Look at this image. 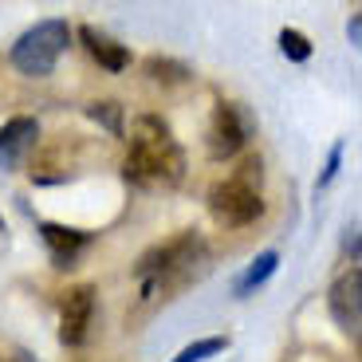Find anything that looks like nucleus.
<instances>
[{
	"instance_id": "nucleus-4",
	"label": "nucleus",
	"mask_w": 362,
	"mask_h": 362,
	"mask_svg": "<svg viewBox=\"0 0 362 362\" xmlns=\"http://www.w3.org/2000/svg\"><path fill=\"white\" fill-rule=\"evenodd\" d=\"M71 47V24L67 20H40L36 28H28L24 36L12 44L8 59L20 75L28 79H44L55 71L59 55Z\"/></svg>"
},
{
	"instance_id": "nucleus-8",
	"label": "nucleus",
	"mask_w": 362,
	"mask_h": 362,
	"mask_svg": "<svg viewBox=\"0 0 362 362\" xmlns=\"http://www.w3.org/2000/svg\"><path fill=\"white\" fill-rule=\"evenodd\" d=\"M40 240L47 245L55 268H71L79 260V252L90 245V233L83 228H67V225H55V221H40Z\"/></svg>"
},
{
	"instance_id": "nucleus-14",
	"label": "nucleus",
	"mask_w": 362,
	"mask_h": 362,
	"mask_svg": "<svg viewBox=\"0 0 362 362\" xmlns=\"http://www.w3.org/2000/svg\"><path fill=\"white\" fill-rule=\"evenodd\" d=\"M146 75L150 79H158V83H185L189 79V67L185 64H173V59H146Z\"/></svg>"
},
{
	"instance_id": "nucleus-17",
	"label": "nucleus",
	"mask_w": 362,
	"mask_h": 362,
	"mask_svg": "<svg viewBox=\"0 0 362 362\" xmlns=\"http://www.w3.org/2000/svg\"><path fill=\"white\" fill-rule=\"evenodd\" d=\"M343 248L351 252V260H358V225H351V228H346V236H343Z\"/></svg>"
},
{
	"instance_id": "nucleus-19",
	"label": "nucleus",
	"mask_w": 362,
	"mask_h": 362,
	"mask_svg": "<svg viewBox=\"0 0 362 362\" xmlns=\"http://www.w3.org/2000/svg\"><path fill=\"white\" fill-rule=\"evenodd\" d=\"M0 228H4V217H0Z\"/></svg>"
},
{
	"instance_id": "nucleus-16",
	"label": "nucleus",
	"mask_w": 362,
	"mask_h": 362,
	"mask_svg": "<svg viewBox=\"0 0 362 362\" xmlns=\"http://www.w3.org/2000/svg\"><path fill=\"white\" fill-rule=\"evenodd\" d=\"M339 162H343V142H335V146H331V158H327L323 173H319V189H327V185L335 181V173H339Z\"/></svg>"
},
{
	"instance_id": "nucleus-18",
	"label": "nucleus",
	"mask_w": 362,
	"mask_h": 362,
	"mask_svg": "<svg viewBox=\"0 0 362 362\" xmlns=\"http://www.w3.org/2000/svg\"><path fill=\"white\" fill-rule=\"evenodd\" d=\"M346 36H351V44H358V36H362V16H351V24H346Z\"/></svg>"
},
{
	"instance_id": "nucleus-1",
	"label": "nucleus",
	"mask_w": 362,
	"mask_h": 362,
	"mask_svg": "<svg viewBox=\"0 0 362 362\" xmlns=\"http://www.w3.org/2000/svg\"><path fill=\"white\" fill-rule=\"evenodd\" d=\"M122 177L138 189H173L185 177V150L177 146L173 130L158 115H142L130 127V150L122 162Z\"/></svg>"
},
{
	"instance_id": "nucleus-2",
	"label": "nucleus",
	"mask_w": 362,
	"mask_h": 362,
	"mask_svg": "<svg viewBox=\"0 0 362 362\" xmlns=\"http://www.w3.org/2000/svg\"><path fill=\"white\" fill-rule=\"evenodd\" d=\"M197 264H205V240L197 233H181V236H170L165 245H154L134 264V280L142 299H158L165 291L181 288Z\"/></svg>"
},
{
	"instance_id": "nucleus-9",
	"label": "nucleus",
	"mask_w": 362,
	"mask_h": 362,
	"mask_svg": "<svg viewBox=\"0 0 362 362\" xmlns=\"http://www.w3.org/2000/svg\"><path fill=\"white\" fill-rule=\"evenodd\" d=\"M36 138H40V122H36V118H28V115L8 118V122L0 127V165H4V170L16 165L20 158L36 146Z\"/></svg>"
},
{
	"instance_id": "nucleus-13",
	"label": "nucleus",
	"mask_w": 362,
	"mask_h": 362,
	"mask_svg": "<svg viewBox=\"0 0 362 362\" xmlns=\"http://www.w3.org/2000/svg\"><path fill=\"white\" fill-rule=\"evenodd\" d=\"M225 346H228L225 335H209V339H197V343H189L173 362H205V358H213V354H221Z\"/></svg>"
},
{
	"instance_id": "nucleus-11",
	"label": "nucleus",
	"mask_w": 362,
	"mask_h": 362,
	"mask_svg": "<svg viewBox=\"0 0 362 362\" xmlns=\"http://www.w3.org/2000/svg\"><path fill=\"white\" fill-rule=\"evenodd\" d=\"M276 268H280V252H276V248H268V252H260V256H256V260L245 268V276H240V280L233 284L236 299H248L256 288H264V284L272 280V272H276Z\"/></svg>"
},
{
	"instance_id": "nucleus-15",
	"label": "nucleus",
	"mask_w": 362,
	"mask_h": 362,
	"mask_svg": "<svg viewBox=\"0 0 362 362\" xmlns=\"http://www.w3.org/2000/svg\"><path fill=\"white\" fill-rule=\"evenodd\" d=\"M87 115L95 118V122H103L110 134H122V107H118V103H90Z\"/></svg>"
},
{
	"instance_id": "nucleus-7",
	"label": "nucleus",
	"mask_w": 362,
	"mask_h": 362,
	"mask_svg": "<svg viewBox=\"0 0 362 362\" xmlns=\"http://www.w3.org/2000/svg\"><path fill=\"white\" fill-rule=\"evenodd\" d=\"M327 308L331 319L343 327L351 339H358V323H362V272L346 268L335 284H331V296H327Z\"/></svg>"
},
{
	"instance_id": "nucleus-5",
	"label": "nucleus",
	"mask_w": 362,
	"mask_h": 362,
	"mask_svg": "<svg viewBox=\"0 0 362 362\" xmlns=\"http://www.w3.org/2000/svg\"><path fill=\"white\" fill-rule=\"evenodd\" d=\"M256 122L240 103H217L213 107V118H209V154L225 162V158H236L248 146Z\"/></svg>"
},
{
	"instance_id": "nucleus-3",
	"label": "nucleus",
	"mask_w": 362,
	"mask_h": 362,
	"mask_svg": "<svg viewBox=\"0 0 362 362\" xmlns=\"http://www.w3.org/2000/svg\"><path fill=\"white\" fill-rule=\"evenodd\" d=\"M209 213L225 228H245L260 221L264 197H260V162H245V170L228 181H217L209 189Z\"/></svg>"
},
{
	"instance_id": "nucleus-10",
	"label": "nucleus",
	"mask_w": 362,
	"mask_h": 362,
	"mask_svg": "<svg viewBox=\"0 0 362 362\" xmlns=\"http://www.w3.org/2000/svg\"><path fill=\"white\" fill-rule=\"evenodd\" d=\"M79 40H83V47H87L90 59H95L99 67H107V71H127V67H130V52L118 44V40L103 36L99 28L83 24L79 28Z\"/></svg>"
},
{
	"instance_id": "nucleus-6",
	"label": "nucleus",
	"mask_w": 362,
	"mask_h": 362,
	"mask_svg": "<svg viewBox=\"0 0 362 362\" xmlns=\"http://www.w3.org/2000/svg\"><path fill=\"white\" fill-rule=\"evenodd\" d=\"M90 319H95V288L79 284L64 296L59 303V343L64 346H83L90 331Z\"/></svg>"
},
{
	"instance_id": "nucleus-12",
	"label": "nucleus",
	"mask_w": 362,
	"mask_h": 362,
	"mask_svg": "<svg viewBox=\"0 0 362 362\" xmlns=\"http://www.w3.org/2000/svg\"><path fill=\"white\" fill-rule=\"evenodd\" d=\"M280 52L288 55L291 64H308L311 59V40L299 32V28H284L280 32Z\"/></svg>"
}]
</instances>
